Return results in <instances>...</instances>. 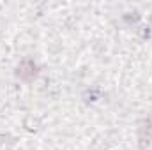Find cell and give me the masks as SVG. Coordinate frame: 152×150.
<instances>
[{
    "mask_svg": "<svg viewBox=\"0 0 152 150\" xmlns=\"http://www.w3.org/2000/svg\"><path fill=\"white\" fill-rule=\"evenodd\" d=\"M18 76L23 78V79H30L36 76V66L30 62V60H25L20 67H18Z\"/></svg>",
    "mask_w": 152,
    "mask_h": 150,
    "instance_id": "1",
    "label": "cell"
}]
</instances>
